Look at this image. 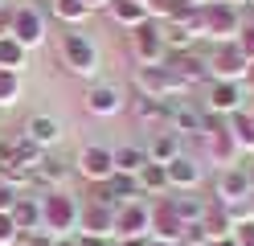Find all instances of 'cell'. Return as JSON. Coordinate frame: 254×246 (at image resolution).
Returning <instances> with one entry per match:
<instances>
[{
  "label": "cell",
  "instance_id": "obj_1",
  "mask_svg": "<svg viewBox=\"0 0 254 246\" xmlns=\"http://www.w3.org/2000/svg\"><path fill=\"white\" fill-rule=\"evenodd\" d=\"M238 29H242V16H238L234 4H221V0H205L201 4V37L234 41Z\"/></svg>",
  "mask_w": 254,
  "mask_h": 246
},
{
  "label": "cell",
  "instance_id": "obj_2",
  "mask_svg": "<svg viewBox=\"0 0 254 246\" xmlns=\"http://www.w3.org/2000/svg\"><path fill=\"white\" fill-rule=\"evenodd\" d=\"M205 66H209V78L213 82H238V78H246V58H242V49H238L234 41H217L213 45V54L205 58Z\"/></svg>",
  "mask_w": 254,
  "mask_h": 246
},
{
  "label": "cell",
  "instance_id": "obj_3",
  "mask_svg": "<svg viewBox=\"0 0 254 246\" xmlns=\"http://www.w3.org/2000/svg\"><path fill=\"white\" fill-rule=\"evenodd\" d=\"M201 115H205V107H197L189 94L164 98V123L177 136H201Z\"/></svg>",
  "mask_w": 254,
  "mask_h": 246
},
{
  "label": "cell",
  "instance_id": "obj_4",
  "mask_svg": "<svg viewBox=\"0 0 254 246\" xmlns=\"http://www.w3.org/2000/svg\"><path fill=\"white\" fill-rule=\"evenodd\" d=\"M135 94H148V98H177V94H189V90L164 70V66H139V70H135Z\"/></svg>",
  "mask_w": 254,
  "mask_h": 246
},
{
  "label": "cell",
  "instance_id": "obj_5",
  "mask_svg": "<svg viewBox=\"0 0 254 246\" xmlns=\"http://www.w3.org/2000/svg\"><path fill=\"white\" fill-rule=\"evenodd\" d=\"M62 58H66V70L70 74L90 78L94 70H99V49H94L82 33H66V37H62Z\"/></svg>",
  "mask_w": 254,
  "mask_h": 246
},
{
  "label": "cell",
  "instance_id": "obj_6",
  "mask_svg": "<svg viewBox=\"0 0 254 246\" xmlns=\"http://www.w3.org/2000/svg\"><path fill=\"white\" fill-rule=\"evenodd\" d=\"M131 54L144 62V66H160L164 62V33H160V21H144L131 29Z\"/></svg>",
  "mask_w": 254,
  "mask_h": 246
},
{
  "label": "cell",
  "instance_id": "obj_7",
  "mask_svg": "<svg viewBox=\"0 0 254 246\" xmlns=\"http://www.w3.org/2000/svg\"><path fill=\"white\" fill-rule=\"evenodd\" d=\"M250 201V180H246V168H238V164H230V168L217 172V205H226L230 213L242 209Z\"/></svg>",
  "mask_w": 254,
  "mask_h": 246
},
{
  "label": "cell",
  "instance_id": "obj_8",
  "mask_svg": "<svg viewBox=\"0 0 254 246\" xmlns=\"http://www.w3.org/2000/svg\"><path fill=\"white\" fill-rule=\"evenodd\" d=\"M160 66H164V70L181 82L185 90H193L197 82L209 78V66H205V58H197L193 49H185V54H164V62H160Z\"/></svg>",
  "mask_w": 254,
  "mask_h": 246
},
{
  "label": "cell",
  "instance_id": "obj_9",
  "mask_svg": "<svg viewBox=\"0 0 254 246\" xmlns=\"http://www.w3.org/2000/svg\"><path fill=\"white\" fill-rule=\"evenodd\" d=\"M78 222V201L70 193H62V189H54V193H45V201H41V226L45 230H70Z\"/></svg>",
  "mask_w": 254,
  "mask_h": 246
},
{
  "label": "cell",
  "instance_id": "obj_10",
  "mask_svg": "<svg viewBox=\"0 0 254 246\" xmlns=\"http://www.w3.org/2000/svg\"><path fill=\"white\" fill-rule=\"evenodd\" d=\"M115 234H123V238H148L152 234V209L139 201H123L119 209H115Z\"/></svg>",
  "mask_w": 254,
  "mask_h": 246
},
{
  "label": "cell",
  "instance_id": "obj_11",
  "mask_svg": "<svg viewBox=\"0 0 254 246\" xmlns=\"http://www.w3.org/2000/svg\"><path fill=\"white\" fill-rule=\"evenodd\" d=\"M8 37H17L25 49H33L45 41V16L33 8V4H21L12 8V25H8Z\"/></svg>",
  "mask_w": 254,
  "mask_h": 246
},
{
  "label": "cell",
  "instance_id": "obj_12",
  "mask_svg": "<svg viewBox=\"0 0 254 246\" xmlns=\"http://www.w3.org/2000/svg\"><path fill=\"white\" fill-rule=\"evenodd\" d=\"M78 172H82L86 180H107L111 172H115V156H111V148L103 144H90L78 152Z\"/></svg>",
  "mask_w": 254,
  "mask_h": 246
},
{
  "label": "cell",
  "instance_id": "obj_13",
  "mask_svg": "<svg viewBox=\"0 0 254 246\" xmlns=\"http://www.w3.org/2000/svg\"><path fill=\"white\" fill-rule=\"evenodd\" d=\"M181 230H185V222H181V213L172 209L168 197L152 205V234L160 238V242H181Z\"/></svg>",
  "mask_w": 254,
  "mask_h": 246
},
{
  "label": "cell",
  "instance_id": "obj_14",
  "mask_svg": "<svg viewBox=\"0 0 254 246\" xmlns=\"http://www.w3.org/2000/svg\"><path fill=\"white\" fill-rule=\"evenodd\" d=\"M205 111H213V115H234V111H242V86H238V82H209Z\"/></svg>",
  "mask_w": 254,
  "mask_h": 246
},
{
  "label": "cell",
  "instance_id": "obj_15",
  "mask_svg": "<svg viewBox=\"0 0 254 246\" xmlns=\"http://www.w3.org/2000/svg\"><path fill=\"white\" fill-rule=\"evenodd\" d=\"M115 209L119 205H86L82 213H78V222H82V234H99V238H107V234H115Z\"/></svg>",
  "mask_w": 254,
  "mask_h": 246
},
{
  "label": "cell",
  "instance_id": "obj_16",
  "mask_svg": "<svg viewBox=\"0 0 254 246\" xmlns=\"http://www.w3.org/2000/svg\"><path fill=\"white\" fill-rule=\"evenodd\" d=\"M86 111L99 115V119L119 115V111H123V94H119L115 86H90V90H86Z\"/></svg>",
  "mask_w": 254,
  "mask_h": 246
},
{
  "label": "cell",
  "instance_id": "obj_17",
  "mask_svg": "<svg viewBox=\"0 0 254 246\" xmlns=\"http://www.w3.org/2000/svg\"><path fill=\"white\" fill-rule=\"evenodd\" d=\"M168 168V185H177V189H193V185H201V160H193V156H177V160H168L164 164Z\"/></svg>",
  "mask_w": 254,
  "mask_h": 246
},
{
  "label": "cell",
  "instance_id": "obj_18",
  "mask_svg": "<svg viewBox=\"0 0 254 246\" xmlns=\"http://www.w3.org/2000/svg\"><path fill=\"white\" fill-rule=\"evenodd\" d=\"M25 140L37 144L41 152H45V148H54L62 140V127H58V119H50V115H33V119L25 123Z\"/></svg>",
  "mask_w": 254,
  "mask_h": 246
},
{
  "label": "cell",
  "instance_id": "obj_19",
  "mask_svg": "<svg viewBox=\"0 0 254 246\" xmlns=\"http://www.w3.org/2000/svg\"><path fill=\"white\" fill-rule=\"evenodd\" d=\"M205 144H209V160H213V164H226V168H230V164L238 160V144H234V136H230V123L217 127V131H209Z\"/></svg>",
  "mask_w": 254,
  "mask_h": 246
},
{
  "label": "cell",
  "instance_id": "obj_20",
  "mask_svg": "<svg viewBox=\"0 0 254 246\" xmlns=\"http://www.w3.org/2000/svg\"><path fill=\"white\" fill-rule=\"evenodd\" d=\"M201 226H205V234H209L213 242L217 238H230L234 234V213L226 209V205H205V213H201Z\"/></svg>",
  "mask_w": 254,
  "mask_h": 246
},
{
  "label": "cell",
  "instance_id": "obj_21",
  "mask_svg": "<svg viewBox=\"0 0 254 246\" xmlns=\"http://www.w3.org/2000/svg\"><path fill=\"white\" fill-rule=\"evenodd\" d=\"M177 156H181V136H177V131H156L152 144H148V160L152 164H168Z\"/></svg>",
  "mask_w": 254,
  "mask_h": 246
},
{
  "label": "cell",
  "instance_id": "obj_22",
  "mask_svg": "<svg viewBox=\"0 0 254 246\" xmlns=\"http://www.w3.org/2000/svg\"><path fill=\"white\" fill-rule=\"evenodd\" d=\"M107 12H111V21H115V25H127V29H135V25L148 21V8L139 4V0H111Z\"/></svg>",
  "mask_w": 254,
  "mask_h": 246
},
{
  "label": "cell",
  "instance_id": "obj_23",
  "mask_svg": "<svg viewBox=\"0 0 254 246\" xmlns=\"http://www.w3.org/2000/svg\"><path fill=\"white\" fill-rule=\"evenodd\" d=\"M8 218L17 222L21 234H33L37 222H41V205H37V197H17V205L8 209Z\"/></svg>",
  "mask_w": 254,
  "mask_h": 246
},
{
  "label": "cell",
  "instance_id": "obj_24",
  "mask_svg": "<svg viewBox=\"0 0 254 246\" xmlns=\"http://www.w3.org/2000/svg\"><path fill=\"white\" fill-rule=\"evenodd\" d=\"M230 136L238 144V152H254V119H250V111H234L230 115Z\"/></svg>",
  "mask_w": 254,
  "mask_h": 246
},
{
  "label": "cell",
  "instance_id": "obj_25",
  "mask_svg": "<svg viewBox=\"0 0 254 246\" xmlns=\"http://www.w3.org/2000/svg\"><path fill=\"white\" fill-rule=\"evenodd\" d=\"M111 156H115V172L135 176V172L148 164V148H135V144H127V148H115Z\"/></svg>",
  "mask_w": 254,
  "mask_h": 246
},
{
  "label": "cell",
  "instance_id": "obj_26",
  "mask_svg": "<svg viewBox=\"0 0 254 246\" xmlns=\"http://www.w3.org/2000/svg\"><path fill=\"white\" fill-rule=\"evenodd\" d=\"M103 185L111 189V197H115V205H123V201H135L139 197V180L135 176H127V172H111Z\"/></svg>",
  "mask_w": 254,
  "mask_h": 246
},
{
  "label": "cell",
  "instance_id": "obj_27",
  "mask_svg": "<svg viewBox=\"0 0 254 246\" xmlns=\"http://www.w3.org/2000/svg\"><path fill=\"white\" fill-rule=\"evenodd\" d=\"M66 176H70V168H66V160H58V156H41V164L33 168L37 185H62Z\"/></svg>",
  "mask_w": 254,
  "mask_h": 246
},
{
  "label": "cell",
  "instance_id": "obj_28",
  "mask_svg": "<svg viewBox=\"0 0 254 246\" xmlns=\"http://www.w3.org/2000/svg\"><path fill=\"white\" fill-rule=\"evenodd\" d=\"M135 180H139V189H144V193H164V189H168V168L148 160L144 168L135 172Z\"/></svg>",
  "mask_w": 254,
  "mask_h": 246
},
{
  "label": "cell",
  "instance_id": "obj_29",
  "mask_svg": "<svg viewBox=\"0 0 254 246\" xmlns=\"http://www.w3.org/2000/svg\"><path fill=\"white\" fill-rule=\"evenodd\" d=\"M25 66V45L17 37H0V70H17Z\"/></svg>",
  "mask_w": 254,
  "mask_h": 246
},
{
  "label": "cell",
  "instance_id": "obj_30",
  "mask_svg": "<svg viewBox=\"0 0 254 246\" xmlns=\"http://www.w3.org/2000/svg\"><path fill=\"white\" fill-rule=\"evenodd\" d=\"M50 4L58 12V21H66V25H82L86 16H90V8L82 4V0H50Z\"/></svg>",
  "mask_w": 254,
  "mask_h": 246
},
{
  "label": "cell",
  "instance_id": "obj_31",
  "mask_svg": "<svg viewBox=\"0 0 254 246\" xmlns=\"http://www.w3.org/2000/svg\"><path fill=\"white\" fill-rule=\"evenodd\" d=\"M131 111H135V119H144V123H152V119H164V98H148V94H135Z\"/></svg>",
  "mask_w": 254,
  "mask_h": 246
},
{
  "label": "cell",
  "instance_id": "obj_32",
  "mask_svg": "<svg viewBox=\"0 0 254 246\" xmlns=\"http://www.w3.org/2000/svg\"><path fill=\"white\" fill-rule=\"evenodd\" d=\"M21 98V74L17 70H0V107H12Z\"/></svg>",
  "mask_w": 254,
  "mask_h": 246
},
{
  "label": "cell",
  "instance_id": "obj_33",
  "mask_svg": "<svg viewBox=\"0 0 254 246\" xmlns=\"http://www.w3.org/2000/svg\"><path fill=\"white\" fill-rule=\"evenodd\" d=\"M172 209L181 213V222H201L205 201H197V197H172Z\"/></svg>",
  "mask_w": 254,
  "mask_h": 246
},
{
  "label": "cell",
  "instance_id": "obj_34",
  "mask_svg": "<svg viewBox=\"0 0 254 246\" xmlns=\"http://www.w3.org/2000/svg\"><path fill=\"white\" fill-rule=\"evenodd\" d=\"M205 242H209L205 226H201V222H185V230H181V246H205Z\"/></svg>",
  "mask_w": 254,
  "mask_h": 246
},
{
  "label": "cell",
  "instance_id": "obj_35",
  "mask_svg": "<svg viewBox=\"0 0 254 246\" xmlns=\"http://www.w3.org/2000/svg\"><path fill=\"white\" fill-rule=\"evenodd\" d=\"M21 242V230H17V222L8 218V213H0V246H17Z\"/></svg>",
  "mask_w": 254,
  "mask_h": 246
},
{
  "label": "cell",
  "instance_id": "obj_36",
  "mask_svg": "<svg viewBox=\"0 0 254 246\" xmlns=\"http://www.w3.org/2000/svg\"><path fill=\"white\" fill-rule=\"evenodd\" d=\"M234 45L242 49V58H246V62H254V25H242V29H238Z\"/></svg>",
  "mask_w": 254,
  "mask_h": 246
},
{
  "label": "cell",
  "instance_id": "obj_37",
  "mask_svg": "<svg viewBox=\"0 0 254 246\" xmlns=\"http://www.w3.org/2000/svg\"><path fill=\"white\" fill-rule=\"evenodd\" d=\"M17 197H21V193H17V185H8V180L0 176V213H8L12 205H17Z\"/></svg>",
  "mask_w": 254,
  "mask_h": 246
},
{
  "label": "cell",
  "instance_id": "obj_38",
  "mask_svg": "<svg viewBox=\"0 0 254 246\" xmlns=\"http://www.w3.org/2000/svg\"><path fill=\"white\" fill-rule=\"evenodd\" d=\"M74 246H107V238H99V234H82V238H74Z\"/></svg>",
  "mask_w": 254,
  "mask_h": 246
},
{
  "label": "cell",
  "instance_id": "obj_39",
  "mask_svg": "<svg viewBox=\"0 0 254 246\" xmlns=\"http://www.w3.org/2000/svg\"><path fill=\"white\" fill-rule=\"evenodd\" d=\"M82 4H86V8L94 12V8H107V4H111V0H82Z\"/></svg>",
  "mask_w": 254,
  "mask_h": 246
},
{
  "label": "cell",
  "instance_id": "obj_40",
  "mask_svg": "<svg viewBox=\"0 0 254 246\" xmlns=\"http://www.w3.org/2000/svg\"><path fill=\"white\" fill-rule=\"evenodd\" d=\"M119 246H148V238H123Z\"/></svg>",
  "mask_w": 254,
  "mask_h": 246
},
{
  "label": "cell",
  "instance_id": "obj_41",
  "mask_svg": "<svg viewBox=\"0 0 254 246\" xmlns=\"http://www.w3.org/2000/svg\"><path fill=\"white\" fill-rule=\"evenodd\" d=\"M209 246H238V242H234V234H230V238H217V242H209Z\"/></svg>",
  "mask_w": 254,
  "mask_h": 246
},
{
  "label": "cell",
  "instance_id": "obj_42",
  "mask_svg": "<svg viewBox=\"0 0 254 246\" xmlns=\"http://www.w3.org/2000/svg\"><path fill=\"white\" fill-rule=\"evenodd\" d=\"M50 246H74V238H54Z\"/></svg>",
  "mask_w": 254,
  "mask_h": 246
},
{
  "label": "cell",
  "instance_id": "obj_43",
  "mask_svg": "<svg viewBox=\"0 0 254 246\" xmlns=\"http://www.w3.org/2000/svg\"><path fill=\"white\" fill-rule=\"evenodd\" d=\"M246 180H250V197H254V164L246 168Z\"/></svg>",
  "mask_w": 254,
  "mask_h": 246
},
{
  "label": "cell",
  "instance_id": "obj_44",
  "mask_svg": "<svg viewBox=\"0 0 254 246\" xmlns=\"http://www.w3.org/2000/svg\"><path fill=\"white\" fill-rule=\"evenodd\" d=\"M246 82H250V86H254V62L246 66Z\"/></svg>",
  "mask_w": 254,
  "mask_h": 246
},
{
  "label": "cell",
  "instance_id": "obj_45",
  "mask_svg": "<svg viewBox=\"0 0 254 246\" xmlns=\"http://www.w3.org/2000/svg\"><path fill=\"white\" fill-rule=\"evenodd\" d=\"M221 4H234V8H242V4H250V0H221Z\"/></svg>",
  "mask_w": 254,
  "mask_h": 246
},
{
  "label": "cell",
  "instance_id": "obj_46",
  "mask_svg": "<svg viewBox=\"0 0 254 246\" xmlns=\"http://www.w3.org/2000/svg\"><path fill=\"white\" fill-rule=\"evenodd\" d=\"M250 119H254V111H250Z\"/></svg>",
  "mask_w": 254,
  "mask_h": 246
},
{
  "label": "cell",
  "instance_id": "obj_47",
  "mask_svg": "<svg viewBox=\"0 0 254 246\" xmlns=\"http://www.w3.org/2000/svg\"><path fill=\"white\" fill-rule=\"evenodd\" d=\"M139 4H144V0H139Z\"/></svg>",
  "mask_w": 254,
  "mask_h": 246
},
{
  "label": "cell",
  "instance_id": "obj_48",
  "mask_svg": "<svg viewBox=\"0 0 254 246\" xmlns=\"http://www.w3.org/2000/svg\"><path fill=\"white\" fill-rule=\"evenodd\" d=\"M250 4H254V0H250Z\"/></svg>",
  "mask_w": 254,
  "mask_h": 246
}]
</instances>
